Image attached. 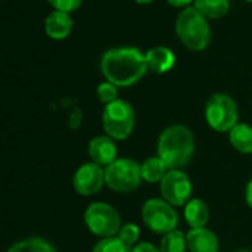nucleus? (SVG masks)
Here are the masks:
<instances>
[{"mask_svg":"<svg viewBox=\"0 0 252 252\" xmlns=\"http://www.w3.org/2000/svg\"><path fill=\"white\" fill-rule=\"evenodd\" d=\"M193 7L207 19H219L229 13L230 0H195Z\"/></svg>","mask_w":252,"mask_h":252,"instance_id":"nucleus-18","label":"nucleus"},{"mask_svg":"<svg viewBox=\"0 0 252 252\" xmlns=\"http://www.w3.org/2000/svg\"><path fill=\"white\" fill-rule=\"evenodd\" d=\"M161 252H186L188 250V239L182 230H173L161 239L159 245Z\"/></svg>","mask_w":252,"mask_h":252,"instance_id":"nucleus-20","label":"nucleus"},{"mask_svg":"<svg viewBox=\"0 0 252 252\" xmlns=\"http://www.w3.org/2000/svg\"><path fill=\"white\" fill-rule=\"evenodd\" d=\"M244 1H248V3H252V0H244Z\"/></svg>","mask_w":252,"mask_h":252,"instance_id":"nucleus-31","label":"nucleus"},{"mask_svg":"<svg viewBox=\"0 0 252 252\" xmlns=\"http://www.w3.org/2000/svg\"><path fill=\"white\" fill-rule=\"evenodd\" d=\"M176 32L180 41L190 50H205L211 41V28L204 15L193 6L185 7L176 19Z\"/></svg>","mask_w":252,"mask_h":252,"instance_id":"nucleus-3","label":"nucleus"},{"mask_svg":"<svg viewBox=\"0 0 252 252\" xmlns=\"http://www.w3.org/2000/svg\"><path fill=\"white\" fill-rule=\"evenodd\" d=\"M158 157L170 170H180L193 157L195 137L192 131L180 124L167 127L158 139Z\"/></svg>","mask_w":252,"mask_h":252,"instance_id":"nucleus-2","label":"nucleus"},{"mask_svg":"<svg viewBox=\"0 0 252 252\" xmlns=\"http://www.w3.org/2000/svg\"><path fill=\"white\" fill-rule=\"evenodd\" d=\"M103 185H105V168L94 162L83 164L72 177V186L75 192L81 196H93L99 193Z\"/></svg>","mask_w":252,"mask_h":252,"instance_id":"nucleus-10","label":"nucleus"},{"mask_svg":"<svg viewBox=\"0 0 252 252\" xmlns=\"http://www.w3.org/2000/svg\"><path fill=\"white\" fill-rule=\"evenodd\" d=\"M47 3L55 10H62V12L72 13L74 10H77L81 6L83 0H47Z\"/></svg>","mask_w":252,"mask_h":252,"instance_id":"nucleus-24","label":"nucleus"},{"mask_svg":"<svg viewBox=\"0 0 252 252\" xmlns=\"http://www.w3.org/2000/svg\"><path fill=\"white\" fill-rule=\"evenodd\" d=\"M142 220L145 226L157 235H167L177 229L179 216L171 204L165 199L152 198L142 207Z\"/></svg>","mask_w":252,"mask_h":252,"instance_id":"nucleus-8","label":"nucleus"},{"mask_svg":"<svg viewBox=\"0 0 252 252\" xmlns=\"http://www.w3.org/2000/svg\"><path fill=\"white\" fill-rule=\"evenodd\" d=\"M185 220L192 229L205 227L210 221V210L202 199H190L185 205Z\"/></svg>","mask_w":252,"mask_h":252,"instance_id":"nucleus-15","label":"nucleus"},{"mask_svg":"<svg viewBox=\"0 0 252 252\" xmlns=\"http://www.w3.org/2000/svg\"><path fill=\"white\" fill-rule=\"evenodd\" d=\"M93 252H133V248L118 236L102 238L93 248Z\"/></svg>","mask_w":252,"mask_h":252,"instance_id":"nucleus-21","label":"nucleus"},{"mask_svg":"<svg viewBox=\"0 0 252 252\" xmlns=\"http://www.w3.org/2000/svg\"><path fill=\"white\" fill-rule=\"evenodd\" d=\"M81 124V111L80 109H74V112H71L69 115V127L72 130H77Z\"/></svg>","mask_w":252,"mask_h":252,"instance_id":"nucleus-26","label":"nucleus"},{"mask_svg":"<svg viewBox=\"0 0 252 252\" xmlns=\"http://www.w3.org/2000/svg\"><path fill=\"white\" fill-rule=\"evenodd\" d=\"M230 145L241 154H252V127L244 123H238L229 131Z\"/></svg>","mask_w":252,"mask_h":252,"instance_id":"nucleus-16","label":"nucleus"},{"mask_svg":"<svg viewBox=\"0 0 252 252\" xmlns=\"http://www.w3.org/2000/svg\"><path fill=\"white\" fill-rule=\"evenodd\" d=\"M74 22L71 13L62 10H53L44 21V32L53 40H63L72 31Z\"/></svg>","mask_w":252,"mask_h":252,"instance_id":"nucleus-12","label":"nucleus"},{"mask_svg":"<svg viewBox=\"0 0 252 252\" xmlns=\"http://www.w3.org/2000/svg\"><path fill=\"white\" fill-rule=\"evenodd\" d=\"M133 252H161V250L149 242H140L133 248Z\"/></svg>","mask_w":252,"mask_h":252,"instance_id":"nucleus-25","label":"nucleus"},{"mask_svg":"<svg viewBox=\"0 0 252 252\" xmlns=\"http://www.w3.org/2000/svg\"><path fill=\"white\" fill-rule=\"evenodd\" d=\"M171 6L174 7H189L190 3H195V0H167Z\"/></svg>","mask_w":252,"mask_h":252,"instance_id":"nucleus-27","label":"nucleus"},{"mask_svg":"<svg viewBox=\"0 0 252 252\" xmlns=\"http://www.w3.org/2000/svg\"><path fill=\"white\" fill-rule=\"evenodd\" d=\"M117 154L115 142L109 136H96L89 142V157L92 162L100 167H108L117 161Z\"/></svg>","mask_w":252,"mask_h":252,"instance_id":"nucleus-11","label":"nucleus"},{"mask_svg":"<svg viewBox=\"0 0 252 252\" xmlns=\"http://www.w3.org/2000/svg\"><path fill=\"white\" fill-rule=\"evenodd\" d=\"M6 252H56V250L41 238H28L13 244Z\"/></svg>","mask_w":252,"mask_h":252,"instance_id":"nucleus-19","label":"nucleus"},{"mask_svg":"<svg viewBox=\"0 0 252 252\" xmlns=\"http://www.w3.org/2000/svg\"><path fill=\"white\" fill-rule=\"evenodd\" d=\"M142 165L130 158H118L105 167V185L117 193H130L142 183Z\"/></svg>","mask_w":252,"mask_h":252,"instance_id":"nucleus-5","label":"nucleus"},{"mask_svg":"<svg viewBox=\"0 0 252 252\" xmlns=\"http://www.w3.org/2000/svg\"><path fill=\"white\" fill-rule=\"evenodd\" d=\"M245 201H247L248 207L252 208V179L248 182L247 189H245Z\"/></svg>","mask_w":252,"mask_h":252,"instance_id":"nucleus-28","label":"nucleus"},{"mask_svg":"<svg viewBox=\"0 0 252 252\" xmlns=\"http://www.w3.org/2000/svg\"><path fill=\"white\" fill-rule=\"evenodd\" d=\"M205 120L208 126L219 133H229L239 120L238 105L226 93L213 94L205 106Z\"/></svg>","mask_w":252,"mask_h":252,"instance_id":"nucleus-6","label":"nucleus"},{"mask_svg":"<svg viewBox=\"0 0 252 252\" xmlns=\"http://www.w3.org/2000/svg\"><path fill=\"white\" fill-rule=\"evenodd\" d=\"M148 69L155 74H165L176 65V55L165 46H157L145 53Z\"/></svg>","mask_w":252,"mask_h":252,"instance_id":"nucleus-14","label":"nucleus"},{"mask_svg":"<svg viewBox=\"0 0 252 252\" xmlns=\"http://www.w3.org/2000/svg\"><path fill=\"white\" fill-rule=\"evenodd\" d=\"M236 252H252V251H248V250H239V251Z\"/></svg>","mask_w":252,"mask_h":252,"instance_id":"nucleus-30","label":"nucleus"},{"mask_svg":"<svg viewBox=\"0 0 252 252\" xmlns=\"http://www.w3.org/2000/svg\"><path fill=\"white\" fill-rule=\"evenodd\" d=\"M136 124V115L133 106L123 100L117 99L115 102L105 105L102 114V126L106 136L114 140H126L131 136Z\"/></svg>","mask_w":252,"mask_h":252,"instance_id":"nucleus-4","label":"nucleus"},{"mask_svg":"<svg viewBox=\"0 0 252 252\" xmlns=\"http://www.w3.org/2000/svg\"><path fill=\"white\" fill-rule=\"evenodd\" d=\"M84 223L90 233L99 238L117 236L123 223L120 213L106 202H93L84 213Z\"/></svg>","mask_w":252,"mask_h":252,"instance_id":"nucleus-7","label":"nucleus"},{"mask_svg":"<svg viewBox=\"0 0 252 252\" xmlns=\"http://www.w3.org/2000/svg\"><path fill=\"white\" fill-rule=\"evenodd\" d=\"M118 238H121L126 244H128L130 247L137 244L139 238H140V229L137 224L134 223H127V224H123L118 235Z\"/></svg>","mask_w":252,"mask_h":252,"instance_id":"nucleus-23","label":"nucleus"},{"mask_svg":"<svg viewBox=\"0 0 252 252\" xmlns=\"http://www.w3.org/2000/svg\"><path fill=\"white\" fill-rule=\"evenodd\" d=\"M161 196L173 207H185L190 201L192 182L182 170H170L161 180Z\"/></svg>","mask_w":252,"mask_h":252,"instance_id":"nucleus-9","label":"nucleus"},{"mask_svg":"<svg viewBox=\"0 0 252 252\" xmlns=\"http://www.w3.org/2000/svg\"><path fill=\"white\" fill-rule=\"evenodd\" d=\"M96 93L103 105H109L118 99V86H115L111 81H103L97 86Z\"/></svg>","mask_w":252,"mask_h":252,"instance_id":"nucleus-22","label":"nucleus"},{"mask_svg":"<svg viewBox=\"0 0 252 252\" xmlns=\"http://www.w3.org/2000/svg\"><path fill=\"white\" fill-rule=\"evenodd\" d=\"M100 69L106 81L118 87H130L149 71L145 53L137 47H114L103 53Z\"/></svg>","mask_w":252,"mask_h":252,"instance_id":"nucleus-1","label":"nucleus"},{"mask_svg":"<svg viewBox=\"0 0 252 252\" xmlns=\"http://www.w3.org/2000/svg\"><path fill=\"white\" fill-rule=\"evenodd\" d=\"M186 239L190 252H219L220 248L217 235L207 227L190 229Z\"/></svg>","mask_w":252,"mask_h":252,"instance_id":"nucleus-13","label":"nucleus"},{"mask_svg":"<svg viewBox=\"0 0 252 252\" xmlns=\"http://www.w3.org/2000/svg\"><path fill=\"white\" fill-rule=\"evenodd\" d=\"M137 4H149V3H152L154 0H134Z\"/></svg>","mask_w":252,"mask_h":252,"instance_id":"nucleus-29","label":"nucleus"},{"mask_svg":"<svg viewBox=\"0 0 252 252\" xmlns=\"http://www.w3.org/2000/svg\"><path fill=\"white\" fill-rule=\"evenodd\" d=\"M168 171L170 168L158 155L146 158L142 164V179L146 183H161V180L165 177Z\"/></svg>","mask_w":252,"mask_h":252,"instance_id":"nucleus-17","label":"nucleus"}]
</instances>
